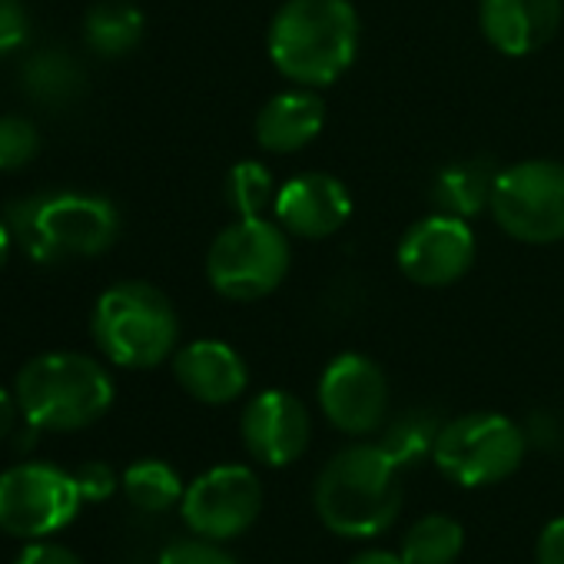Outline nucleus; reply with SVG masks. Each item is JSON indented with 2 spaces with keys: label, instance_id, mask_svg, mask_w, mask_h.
<instances>
[{
  "label": "nucleus",
  "instance_id": "nucleus-1",
  "mask_svg": "<svg viewBox=\"0 0 564 564\" xmlns=\"http://www.w3.org/2000/svg\"><path fill=\"white\" fill-rule=\"evenodd\" d=\"M362 21L352 0H286L269 21L265 51L282 80L326 90L359 57Z\"/></svg>",
  "mask_w": 564,
  "mask_h": 564
},
{
  "label": "nucleus",
  "instance_id": "nucleus-2",
  "mask_svg": "<svg viewBox=\"0 0 564 564\" xmlns=\"http://www.w3.org/2000/svg\"><path fill=\"white\" fill-rule=\"evenodd\" d=\"M392 455L376 442L339 448L316 478L319 521L343 538H376L402 511V481Z\"/></svg>",
  "mask_w": 564,
  "mask_h": 564
},
{
  "label": "nucleus",
  "instance_id": "nucleus-3",
  "mask_svg": "<svg viewBox=\"0 0 564 564\" xmlns=\"http://www.w3.org/2000/svg\"><path fill=\"white\" fill-rule=\"evenodd\" d=\"M14 242L41 265L104 256L120 236V213L107 196L84 189H41L8 206Z\"/></svg>",
  "mask_w": 564,
  "mask_h": 564
},
{
  "label": "nucleus",
  "instance_id": "nucleus-4",
  "mask_svg": "<svg viewBox=\"0 0 564 564\" xmlns=\"http://www.w3.org/2000/svg\"><path fill=\"white\" fill-rule=\"evenodd\" d=\"M14 395L41 432H80L110 412L113 379L94 356L44 352L18 372Z\"/></svg>",
  "mask_w": 564,
  "mask_h": 564
},
{
  "label": "nucleus",
  "instance_id": "nucleus-5",
  "mask_svg": "<svg viewBox=\"0 0 564 564\" xmlns=\"http://www.w3.org/2000/svg\"><path fill=\"white\" fill-rule=\"evenodd\" d=\"M90 336L113 366L156 369L180 349V316L153 282L123 279L97 300Z\"/></svg>",
  "mask_w": 564,
  "mask_h": 564
},
{
  "label": "nucleus",
  "instance_id": "nucleus-6",
  "mask_svg": "<svg viewBox=\"0 0 564 564\" xmlns=\"http://www.w3.org/2000/svg\"><path fill=\"white\" fill-rule=\"evenodd\" d=\"M293 236L275 219L236 216L216 232L206 252L209 286L229 303H259L290 275Z\"/></svg>",
  "mask_w": 564,
  "mask_h": 564
},
{
  "label": "nucleus",
  "instance_id": "nucleus-7",
  "mask_svg": "<svg viewBox=\"0 0 564 564\" xmlns=\"http://www.w3.org/2000/svg\"><path fill=\"white\" fill-rule=\"evenodd\" d=\"M524 452L528 435L521 425L498 412H468L442 422L432 462L448 481L485 488L514 475L524 462Z\"/></svg>",
  "mask_w": 564,
  "mask_h": 564
},
{
  "label": "nucleus",
  "instance_id": "nucleus-8",
  "mask_svg": "<svg viewBox=\"0 0 564 564\" xmlns=\"http://www.w3.org/2000/svg\"><path fill=\"white\" fill-rule=\"evenodd\" d=\"M491 216L518 242L551 246L564 239V163L521 160L498 170Z\"/></svg>",
  "mask_w": 564,
  "mask_h": 564
},
{
  "label": "nucleus",
  "instance_id": "nucleus-9",
  "mask_svg": "<svg viewBox=\"0 0 564 564\" xmlns=\"http://www.w3.org/2000/svg\"><path fill=\"white\" fill-rule=\"evenodd\" d=\"M84 505L77 478L47 462H24L0 475V528L41 541L67 528Z\"/></svg>",
  "mask_w": 564,
  "mask_h": 564
},
{
  "label": "nucleus",
  "instance_id": "nucleus-10",
  "mask_svg": "<svg viewBox=\"0 0 564 564\" xmlns=\"http://www.w3.org/2000/svg\"><path fill=\"white\" fill-rule=\"evenodd\" d=\"M180 511L196 538L216 544L239 538L262 511V481L246 465H216L183 491Z\"/></svg>",
  "mask_w": 564,
  "mask_h": 564
},
{
  "label": "nucleus",
  "instance_id": "nucleus-11",
  "mask_svg": "<svg viewBox=\"0 0 564 564\" xmlns=\"http://www.w3.org/2000/svg\"><path fill=\"white\" fill-rule=\"evenodd\" d=\"M475 256L478 242L471 223L438 209L412 223L395 249L399 272L425 290H445L452 282L465 279L475 265Z\"/></svg>",
  "mask_w": 564,
  "mask_h": 564
},
{
  "label": "nucleus",
  "instance_id": "nucleus-12",
  "mask_svg": "<svg viewBox=\"0 0 564 564\" xmlns=\"http://www.w3.org/2000/svg\"><path fill=\"white\" fill-rule=\"evenodd\" d=\"M319 409L343 435H372L389 415V379L382 366L362 352L336 356L319 379Z\"/></svg>",
  "mask_w": 564,
  "mask_h": 564
},
{
  "label": "nucleus",
  "instance_id": "nucleus-13",
  "mask_svg": "<svg viewBox=\"0 0 564 564\" xmlns=\"http://www.w3.org/2000/svg\"><path fill=\"white\" fill-rule=\"evenodd\" d=\"M239 432H242L246 452L259 465L282 468L306 455L310 438H313V419L293 392L265 389L246 402Z\"/></svg>",
  "mask_w": 564,
  "mask_h": 564
},
{
  "label": "nucleus",
  "instance_id": "nucleus-14",
  "mask_svg": "<svg viewBox=\"0 0 564 564\" xmlns=\"http://www.w3.org/2000/svg\"><path fill=\"white\" fill-rule=\"evenodd\" d=\"M272 216L293 239H329L352 219V193L333 173H300L279 186Z\"/></svg>",
  "mask_w": 564,
  "mask_h": 564
},
{
  "label": "nucleus",
  "instance_id": "nucleus-15",
  "mask_svg": "<svg viewBox=\"0 0 564 564\" xmlns=\"http://www.w3.org/2000/svg\"><path fill=\"white\" fill-rule=\"evenodd\" d=\"M564 21V0H478L485 41L501 57H531L554 41Z\"/></svg>",
  "mask_w": 564,
  "mask_h": 564
},
{
  "label": "nucleus",
  "instance_id": "nucleus-16",
  "mask_svg": "<svg viewBox=\"0 0 564 564\" xmlns=\"http://www.w3.org/2000/svg\"><path fill=\"white\" fill-rule=\"evenodd\" d=\"M173 376L180 389L203 405H229L249 386L242 356L219 339H196L173 352Z\"/></svg>",
  "mask_w": 564,
  "mask_h": 564
},
{
  "label": "nucleus",
  "instance_id": "nucleus-17",
  "mask_svg": "<svg viewBox=\"0 0 564 564\" xmlns=\"http://www.w3.org/2000/svg\"><path fill=\"white\" fill-rule=\"evenodd\" d=\"M326 127V100L313 87H293L269 97L256 113V143L272 156H290L316 143Z\"/></svg>",
  "mask_w": 564,
  "mask_h": 564
},
{
  "label": "nucleus",
  "instance_id": "nucleus-18",
  "mask_svg": "<svg viewBox=\"0 0 564 564\" xmlns=\"http://www.w3.org/2000/svg\"><path fill=\"white\" fill-rule=\"evenodd\" d=\"M498 180V166L485 156H468L442 166L432 183V203L438 213L471 219L491 206V189Z\"/></svg>",
  "mask_w": 564,
  "mask_h": 564
},
{
  "label": "nucleus",
  "instance_id": "nucleus-19",
  "mask_svg": "<svg viewBox=\"0 0 564 564\" xmlns=\"http://www.w3.org/2000/svg\"><path fill=\"white\" fill-rule=\"evenodd\" d=\"M84 41L104 61L133 54L143 41V11L130 0H100L84 18Z\"/></svg>",
  "mask_w": 564,
  "mask_h": 564
},
{
  "label": "nucleus",
  "instance_id": "nucleus-20",
  "mask_svg": "<svg viewBox=\"0 0 564 564\" xmlns=\"http://www.w3.org/2000/svg\"><path fill=\"white\" fill-rule=\"evenodd\" d=\"M24 90L37 104H74L84 90V70L77 61H70L64 51H41L34 54L21 70Z\"/></svg>",
  "mask_w": 564,
  "mask_h": 564
},
{
  "label": "nucleus",
  "instance_id": "nucleus-21",
  "mask_svg": "<svg viewBox=\"0 0 564 564\" xmlns=\"http://www.w3.org/2000/svg\"><path fill=\"white\" fill-rule=\"evenodd\" d=\"M465 547V531L452 514H425L402 538L405 564H455Z\"/></svg>",
  "mask_w": 564,
  "mask_h": 564
},
{
  "label": "nucleus",
  "instance_id": "nucleus-22",
  "mask_svg": "<svg viewBox=\"0 0 564 564\" xmlns=\"http://www.w3.org/2000/svg\"><path fill=\"white\" fill-rule=\"evenodd\" d=\"M183 481L176 475L173 465L160 462V458H143L133 462L123 471V495L130 498L133 508L147 511V514H160L170 511L173 505L183 501Z\"/></svg>",
  "mask_w": 564,
  "mask_h": 564
},
{
  "label": "nucleus",
  "instance_id": "nucleus-23",
  "mask_svg": "<svg viewBox=\"0 0 564 564\" xmlns=\"http://www.w3.org/2000/svg\"><path fill=\"white\" fill-rule=\"evenodd\" d=\"M438 429H442V422L432 412L409 409V412H402L386 429V435H382L379 445L392 455V462L399 468H409V465H415V462H422V458L432 455L435 438H438Z\"/></svg>",
  "mask_w": 564,
  "mask_h": 564
},
{
  "label": "nucleus",
  "instance_id": "nucleus-24",
  "mask_svg": "<svg viewBox=\"0 0 564 564\" xmlns=\"http://www.w3.org/2000/svg\"><path fill=\"white\" fill-rule=\"evenodd\" d=\"M275 176L259 160H239L226 176V203L236 216H265L275 203Z\"/></svg>",
  "mask_w": 564,
  "mask_h": 564
},
{
  "label": "nucleus",
  "instance_id": "nucleus-25",
  "mask_svg": "<svg viewBox=\"0 0 564 564\" xmlns=\"http://www.w3.org/2000/svg\"><path fill=\"white\" fill-rule=\"evenodd\" d=\"M41 153V133L28 117H0V173L24 170Z\"/></svg>",
  "mask_w": 564,
  "mask_h": 564
},
{
  "label": "nucleus",
  "instance_id": "nucleus-26",
  "mask_svg": "<svg viewBox=\"0 0 564 564\" xmlns=\"http://www.w3.org/2000/svg\"><path fill=\"white\" fill-rule=\"evenodd\" d=\"M160 564H236L232 554L216 547V541L193 538V541H176L163 551Z\"/></svg>",
  "mask_w": 564,
  "mask_h": 564
},
{
  "label": "nucleus",
  "instance_id": "nucleus-27",
  "mask_svg": "<svg viewBox=\"0 0 564 564\" xmlns=\"http://www.w3.org/2000/svg\"><path fill=\"white\" fill-rule=\"evenodd\" d=\"M31 34V18L21 0H0V57L18 51Z\"/></svg>",
  "mask_w": 564,
  "mask_h": 564
},
{
  "label": "nucleus",
  "instance_id": "nucleus-28",
  "mask_svg": "<svg viewBox=\"0 0 564 564\" xmlns=\"http://www.w3.org/2000/svg\"><path fill=\"white\" fill-rule=\"evenodd\" d=\"M84 501H107L117 491V475L107 462H87L74 471Z\"/></svg>",
  "mask_w": 564,
  "mask_h": 564
},
{
  "label": "nucleus",
  "instance_id": "nucleus-29",
  "mask_svg": "<svg viewBox=\"0 0 564 564\" xmlns=\"http://www.w3.org/2000/svg\"><path fill=\"white\" fill-rule=\"evenodd\" d=\"M14 564H84V561H80L70 547L41 538V541H31V544L18 554Z\"/></svg>",
  "mask_w": 564,
  "mask_h": 564
},
{
  "label": "nucleus",
  "instance_id": "nucleus-30",
  "mask_svg": "<svg viewBox=\"0 0 564 564\" xmlns=\"http://www.w3.org/2000/svg\"><path fill=\"white\" fill-rule=\"evenodd\" d=\"M534 561L538 564H564V514L541 528Z\"/></svg>",
  "mask_w": 564,
  "mask_h": 564
},
{
  "label": "nucleus",
  "instance_id": "nucleus-31",
  "mask_svg": "<svg viewBox=\"0 0 564 564\" xmlns=\"http://www.w3.org/2000/svg\"><path fill=\"white\" fill-rule=\"evenodd\" d=\"M18 395H11L8 389H0V442H4L14 429H18Z\"/></svg>",
  "mask_w": 564,
  "mask_h": 564
},
{
  "label": "nucleus",
  "instance_id": "nucleus-32",
  "mask_svg": "<svg viewBox=\"0 0 564 564\" xmlns=\"http://www.w3.org/2000/svg\"><path fill=\"white\" fill-rule=\"evenodd\" d=\"M349 564H405L402 561V554H392V551H362V554H356Z\"/></svg>",
  "mask_w": 564,
  "mask_h": 564
},
{
  "label": "nucleus",
  "instance_id": "nucleus-33",
  "mask_svg": "<svg viewBox=\"0 0 564 564\" xmlns=\"http://www.w3.org/2000/svg\"><path fill=\"white\" fill-rule=\"evenodd\" d=\"M11 249H14V232H11L8 219H0V269L8 265V259H11Z\"/></svg>",
  "mask_w": 564,
  "mask_h": 564
}]
</instances>
